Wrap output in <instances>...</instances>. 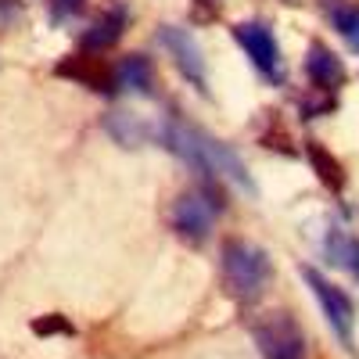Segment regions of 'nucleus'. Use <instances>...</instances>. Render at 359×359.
Returning a JSON list of instances; mask_svg holds the SVG:
<instances>
[{
	"label": "nucleus",
	"mask_w": 359,
	"mask_h": 359,
	"mask_svg": "<svg viewBox=\"0 0 359 359\" xmlns=\"http://www.w3.org/2000/svg\"><path fill=\"white\" fill-rule=\"evenodd\" d=\"M327 15H331V25L345 36V43L359 54V4H345V0H334V4L327 8Z\"/></svg>",
	"instance_id": "obj_14"
},
{
	"label": "nucleus",
	"mask_w": 359,
	"mask_h": 359,
	"mask_svg": "<svg viewBox=\"0 0 359 359\" xmlns=\"http://www.w3.org/2000/svg\"><path fill=\"white\" fill-rule=\"evenodd\" d=\"M233 40L241 43V50L252 57V65L269 83L284 79V57H280L277 36H273V29H269V25H262V22H237L233 25Z\"/></svg>",
	"instance_id": "obj_4"
},
{
	"label": "nucleus",
	"mask_w": 359,
	"mask_h": 359,
	"mask_svg": "<svg viewBox=\"0 0 359 359\" xmlns=\"http://www.w3.org/2000/svg\"><path fill=\"white\" fill-rule=\"evenodd\" d=\"M86 0H50V18L54 22H69L76 15H83Z\"/></svg>",
	"instance_id": "obj_16"
},
{
	"label": "nucleus",
	"mask_w": 359,
	"mask_h": 359,
	"mask_svg": "<svg viewBox=\"0 0 359 359\" xmlns=\"http://www.w3.org/2000/svg\"><path fill=\"white\" fill-rule=\"evenodd\" d=\"M262 359H306V338L287 313H269L252 327Z\"/></svg>",
	"instance_id": "obj_3"
},
{
	"label": "nucleus",
	"mask_w": 359,
	"mask_h": 359,
	"mask_svg": "<svg viewBox=\"0 0 359 359\" xmlns=\"http://www.w3.org/2000/svg\"><path fill=\"white\" fill-rule=\"evenodd\" d=\"M212 223H216V201L208 194H198V191H184L172 205V230L184 237V241L198 245L212 233Z\"/></svg>",
	"instance_id": "obj_6"
},
{
	"label": "nucleus",
	"mask_w": 359,
	"mask_h": 359,
	"mask_svg": "<svg viewBox=\"0 0 359 359\" xmlns=\"http://www.w3.org/2000/svg\"><path fill=\"white\" fill-rule=\"evenodd\" d=\"M158 43H162V47L172 54L176 69L187 76V83L198 90V94H208V72H205V57H201V47L194 43V36L187 33V29H180V25H162Z\"/></svg>",
	"instance_id": "obj_7"
},
{
	"label": "nucleus",
	"mask_w": 359,
	"mask_h": 359,
	"mask_svg": "<svg viewBox=\"0 0 359 359\" xmlns=\"http://www.w3.org/2000/svg\"><path fill=\"white\" fill-rule=\"evenodd\" d=\"M158 140L169 147L176 158H184L208 187L219 191V176H230L233 184H241L248 194H255V184H252V176H248L245 162L237 158L226 144H219V140H212V137H205V133L194 130V126L176 123V118L162 126Z\"/></svg>",
	"instance_id": "obj_1"
},
{
	"label": "nucleus",
	"mask_w": 359,
	"mask_h": 359,
	"mask_svg": "<svg viewBox=\"0 0 359 359\" xmlns=\"http://www.w3.org/2000/svg\"><path fill=\"white\" fill-rule=\"evenodd\" d=\"M302 277H306L309 291L316 294V302H320L327 323L334 327V334H338L345 345H352V323H355V306H352V298H348L338 284L327 280L320 269H313V266H302Z\"/></svg>",
	"instance_id": "obj_5"
},
{
	"label": "nucleus",
	"mask_w": 359,
	"mask_h": 359,
	"mask_svg": "<svg viewBox=\"0 0 359 359\" xmlns=\"http://www.w3.org/2000/svg\"><path fill=\"white\" fill-rule=\"evenodd\" d=\"M33 331H36V334H76L72 323H69L62 313H50V316H43V320H33Z\"/></svg>",
	"instance_id": "obj_15"
},
{
	"label": "nucleus",
	"mask_w": 359,
	"mask_h": 359,
	"mask_svg": "<svg viewBox=\"0 0 359 359\" xmlns=\"http://www.w3.org/2000/svg\"><path fill=\"white\" fill-rule=\"evenodd\" d=\"M306 158H309V165H313V172H316V180H320L323 187H331L334 194L345 187V169H341V162L327 151L323 144L309 140V144H306Z\"/></svg>",
	"instance_id": "obj_11"
},
{
	"label": "nucleus",
	"mask_w": 359,
	"mask_h": 359,
	"mask_svg": "<svg viewBox=\"0 0 359 359\" xmlns=\"http://www.w3.org/2000/svg\"><path fill=\"white\" fill-rule=\"evenodd\" d=\"M219 266H223V284L226 291L237 298V302H259L269 277H273V266H269V255L241 237H230L223 241V252H219Z\"/></svg>",
	"instance_id": "obj_2"
},
{
	"label": "nucleus",
	"mask_w": 359,
	"mask_h": 359,
	"mask_svg": "<svg viewBox=\"0 0 359 359\" xmlns=\"http://www.w3.org/2000/svg\"><path fill=\"white\" fill-rule=\"evenodd\" d=\"M123 29H126V11H123V8H111L108 15H101V18L83 33V50H108L111 43H118Z\"/></svg>",
	"instance_id": "obj_10"
},
{
	"label": "nucleus",
	"mask_w": 359,
	"mask_h": 359,
	"mask_svg": "<svg viewBox=\"0 0 359 359\" xmlns=\"http://www.w3.org/2000/svg\"><path fill=\"white\" fill-rule=\"evenodd\" d=\"M115 83L126 86V90H137V94H147V90H151V62H147L144 54L123 57V65L115 69Z\"/></svg>",
	"instance_id": "obj_13"
},
{
	"label": "nucleus",
	"mask_w": 359,
	"mask_h": 359,
	"mask_svg": "<svg viewBox=\"0 0 359 359\" xmlns=\"http://www.w3.org/2000/svg\"><path fill=\"white\" fill-rule=\"evenodd\" d=\"M306 76L320 86V90H338L345 83V65L341 57L327 47V43H309V54H306Z\"/></svg>",
	"instance_id": "obj_9"
},
{
	"label": "nucleus",
	"mask_w": 359,
	"mask_h": 359,
	"mask_svg": "<svg viewBox=\"0 0 359 359\" xmlns=\"http://www.w3.org/2000/svg\"><path fill=\"white\" fill-rule=\"evenodd\" d=\"M327 255H331L334 266H345L348 273L359 277V237L345 233V230H331L327 233V241H323Z\"/></svg>",
	"instance_id": "obj_12"
},
{
	"label": "nucleus",
	"mask_w": 359,
	"mask_h": 359,
	"mask_svg": "<svg viewBox=\"0 0 359 359\" xmlns=\"http://www.w3.org/2000/svg\"><path fill=\"white\" fill-rule=\"evenodd\" d=\"M223 8V0H194V22H212Z\"/></svg>",
	"instance_id": "obj_17"
},
{
	"label": "nucleus",
	"mask_w": 359,
	"mask_h": 359,
	"mask_svg": "<svg viewBox=\"0 0 359 359\" xmlns=\"http://www.w3.org/2000/svg\"><path fill=\"white\" fill-rule=\"evenodd\" d=\"M54 76H62V79H72L86 90H97V94H111V90L118 86L115 83V69L104 62V57H94V54H69L62 57V62L54 65Z\"/></svg>",
	"instance_id": "obj_8"
}]
</instances>
